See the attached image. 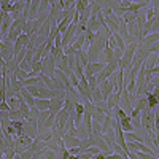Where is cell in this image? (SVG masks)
Masks as SVG:
<instances>
[{"instance_id": "obj_1", "label": "cell", "mask_w": 159, "mask_h": 159, "mask_svg": "<svg viewBox=\"0 0 159 159\" xmlns=\"http://www.w3.org/2000/svg\"><path fill=\"white\" fill-rule=\"evenodd\" d=\"M54 72H56V64H54V59L52 56H46L42 59V75L43 76H48V78H52L54 76Z\"/></svg>"}, {"instance_id": "obj_2", "label": "cell", "mask_w": 159, "mask_h": 159, "mask_svg": "<svg viewBox=\"0 0 159 159\" xmlns=\"http://www.w3.org/2000/svg\"><path fill=\"white\" fill-rule=\"evenodd\" d=\"M62 143H64V148L69 150V148H80V139L69 135V134H64L62 135Z\"/></svg>"}, {"instance_id": "obj_3", "label": "cell", "mask_w": 159, "mask_h": 159, "mask_svg": "<svg viewBox=\"0 0 159 159\" xmlns=\"http://www.w3.org/2000/svg\"><path fill=\"white\" fill-rule=\"evenodd\" d=\"M62 108H64V99H59V97L49 99V107H48V111H49V113L56 115V113H59Z\"/></svg>"}, {"instance_id": "obj_4", "label": "cell", "mask_w": 159, "mask_h": 159, "mask_svg": "<svg viewBox=\"0 0 159 159\" xmlns=\"http://www.w3.org/2000/svg\"><path fill=\"white\" fill-rule=\"evenodd\" d=\"M99 91H100V94H102V100L105 102L108 99V96L113 92V88H111V84L108 83V80H105V81H102V83H99Z\"/></svg>"}, {"instance_id": "obj_5", "label": "cell", "mask_w": 159, "mask_h": 159, "mask_svg": "<svg viewBox=\"0 0 159 159\" xmlns=\"http://www.w3.org/2000/svg\"><path fill=\"white\" fill-rule=\"evenodd\" d=\"M157 38H159V34H150V35H145L140 42H139V45H142V46H151V45H154V43H157Z\"/></svg>"}, {"instance_id": "obj_6", "label": "cell", "mask_w": 159, "mask_h": 159, "mask_svg": "<svg viewBox=\"0 0 159 159\" xmlns=\"http://www.w3.org/2000/svg\"><path fill=\"white\" fill-rule=\"evenodd\" d=\"M19 97H21V100H24V103L27 105L29 108H32V107H34L35 99H34V97H32V96H30V94H29V92L25 91L24 88H22V89H21V92H19Z\"/></svg>"}, {"instance_id": "obj_7", "label": "cell", "mask_w": 159, "mask_h": 159, "mask_svg": "<svg viewBox=\"0 0 159 159\" xmlns=\"http://www.w3.org/2000/svg\"><path fill=\"white\" fill-rule=\"evenodd\" d=\"M38 5H40L38 0H35V2H30V7H29V16H27V19L35 21V19L38 18Z\"/></svg>"}, {"instance_id": "obj_8", "label": "cell", "mask_w": 159, "mask_h": 159, "mask_svg": "<svg viewBox=\"0 0 159 159\" xmlns=\"http://www.w3.org/2000/svg\"><path fill=\"white\" fill-rule=\"evenodd\" d=\"M34 107H35L38 111H45V110H48V107H49V100H48V99H35Z\"/></svg>"}, {"instance_id": "obj_9", "label": "cell", "mask_w": 159, "mask_h": 159, "mask_svg": "<svg viewBox=\"0 0 159 159\" xmlns=\"http://www.w3.org/2000/svg\"><path fill=\"white\" fill-rule=\"evenodd\" d=\"M8 118H10V121H25L19 110H10L8 111Z\"/></svg>"}, {"instance_id": "obj_10", "label": "cell", "mask_w": 159, "mask_h": 159, "mask_svg": "<svg viewBox=\"0 0 159 159\" xmlns=\"http://www.w3.org/2000/svg\"><path fill=\"white\" fill-rule=\"evenodd\" d=\"M11 7H13V2H8V0H2V2H0V11H2L3 15H10Z\"/></svg>"}, {"instance_id": "obj_11", "label": "cell", "mask_w": 159, "mask_h": 159, "mask_svg": "<svg viewBox=\"0 0 159 159\" xmlns=\"http://www.w3.org/2000/svg\"><path fill=\"white\" fill-rule=\"evenodd\" d=\"M111 127H113V119L110 116H107V118H105V121L102 123V135L107 134V130H110Z\"/></svg>"}, {"instance_id": "obj_12", "label": "cell", "mask_w": 159, "mask_h": 159, "mask_svg": "<svg viewBox=\"0 0 159 159\" xmlns=\"http://www.w3.org/2000/svg\"><path fill=\"white\" fill-rule=\"evenodd\" d=\"M48 116H49V111H48V110L40 111V113H38V118H37V126H38V127H42V126H43V123L48 119Z\"/></svg>"}, {"instance_id": "obj_13", "label": "cell", "mask_w": 159, "mask_h": 159, "mask_svg": "<svg viewBox=\"0 0 159 159\" xmlns=\"http://www.w3.org/2000/svg\"><path fill=\"white\" fill-rule=\"evenodd\" d=\"M13 75H15V78L18 80V81H24L25 78H29V73H27V72H24V70H21V69H18Z\"/></svg>"}, {"instance_id": "obj_14", "label": "cell", "mask_w": 159, "mask_h": 159, "mask_svg": "<svg viewBox=\"0 0 159 159\" xmlns=\"http://www.w3.org/2000/svg\"><path fill=\"white\" fill-rule=\"evenodd\" d=\"M7 103L10 105V110H18V108H19V99H16V97L8 99Z\"/></svg>"}, {"instance_id": "obj_15", "label": "cell", "mask_w": 159, "mask_h": 159, "mask_svg": "<svg viewBox=\"0 0 159 159\" xmlns=\"http://www.w3.org/2000/svg\"><path fill=\"white\" fill-rule=\"evenodd\" d=\"M22 8H24V2L18 0V2H13L11 11H15V13H22Z\"/></svg>"}, {"instance_id": "obj_16", "label": "cell", "mask_w": 159, "mask_h": 159, "mask_svg": "<svg viewBox=\"0 0 159 159\" xmlns=\"http://www.w3.org/2000/svg\"><path fill=\"white\" fill-rule=\"evenodd\" d=\"M86 83H88V86H89V89L92 91V89H96L99 84H97V80H96V76H91V78H88L86 80Z\"/></svg>"}, {"instance_id": "obj_17", "label": "cell", "mask_w": 159, "mask_h": 159, "mask_svg": "<svg viewBox=\"0 0 159 159\" xmlns=\"http://www.w3.org/2000/svg\"><path fill=\"white\" fill-rule=\"evenodd\" d=\"M54 48H62V35L57 32L56 37H54V45H52Z\"/></svg>"}, {"instance_id": "obj_18", "label": "cell", "mask_w": 159, "mask_h": 159, "mask_svg": "<svg viewBox=\"0 0 159 159\" xmlns=\"http://www.w3.org/2000/svg\"><path fill=\"white\" fill-rule=\"evenodd\" d=\"M19 156V159H32L34 157V153L30 151V150H25V151H22L21 154H18Z\"/></svg>"}, {"instance_id": "obj_19", "label": "cell", "mask_w": 159, "mask_h": 159, "mask_svg": "<svg viewBox=\"0 0 159 159\" xmlns=\"http://www.w3.org/2000/svg\"><path fill=\"white\" fill-rule=\"evenodd\" d=\"M0 111H10V105L5 102H0Z\"/></svg>"}, {"instance_id": "obj_20", "label": "cell", "mask_w": 159, "mask_h": 159, "mask_svg": "<svg viewBox=\"0 0 159 159\" xmlns=\"http://www.w3.org/2000/svg\"><path fill=\"white\" fill-rule=\"evenodd\" d=\"M7 100V94H5V86L0 88V102H5Z\"/></svg>"}, {"instance_id": "obj_21", "label": "cell", "mask_w": 159, "mask_h": 159, "mask_svg": "<svg viewBox=\"0 0 159 159\" xmlns=\"http://www.w3.org/2000/svg\"><path fill=\"white\" fill-rule=\"evenodd\" d=\"M105 159H124V157H121L116 153H111V154H105Z\"/></svg>"}, {"instance_id": "obj_22", "label": "cell", "mask_w": 159, "mask_h": 159, "mask_svg": "<svg viewBox=\"0 0 159 159\" xmlns=\"http://www.w3.org/2000/svg\"><path fill=\"white\" fill-rule=\"evenodd\" d=\"M67 151H69L72 156H78L80 153H81V150H80V148H69Z\"/></svg>"}, {"instance_id": "obj_23", "label": "cell", "mask_w": 159, "mask_h": 159, "mask_svg": "<svg viewBox=\"0 0 159 159\" xmlns=\"http://www.w3.org/2000/svg\"><path fill=\"white\" fill-rule=\"evenodd\" d=\"M69 156H70V153H69L67 150H62V154H61V159H69Z\"/></svg>"}, {"instance_id": "obj_24", "label": "cell", "mask_w": 159, "mask_h": 159, "mask_svg": "<svg viewBox=\"0 0 159 159\" xmlns=\"http://www.w3.org/2000/svg\"><path fill=\"white\" fill-rule=\"evenodd\" d=\"M69 159H78V156H72V154H70V156H69Z\"/></svg>"}, {"instance_id": "obj_25", "label": "cell", "mask_w": 159, "mask_h": 159, "mask_svg": "<svg viewBox=\"0 0 159 159\" xmlns=\"http://www.w3.org/2000/svg\"><path fill=\"white\" fill-rule=\"evenodd\" d=\"M3 49V43H2V40H0V51Z\"/></svg>"}]
</instances>
